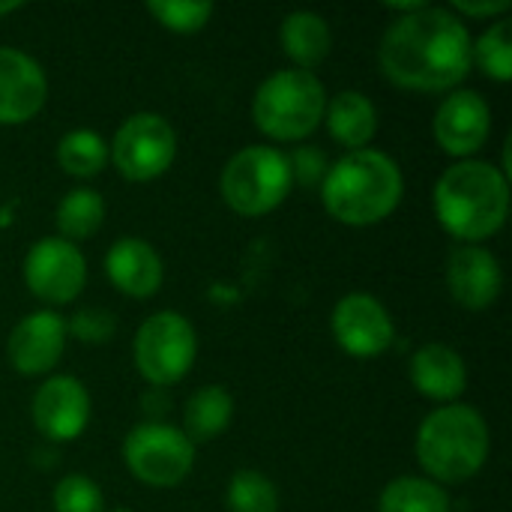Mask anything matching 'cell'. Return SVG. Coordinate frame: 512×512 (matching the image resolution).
I'll use <instances>...</instances> for the list:
<instances>
[{
  "label": "cell",
  "mask_w": 512,
  "mask_h": 512,
  "mask_svg": "<svg viewBox=\"0 0 512 512\" xmlns=\"http://www.w3.org/2000/svg\"><path fill=\"white\" fill-rule=\"evenodd\" d=\"M87 282V261L81 249L63 237H42L24 255V285L27 291L48 303H72Z\"/></svg>",
  "instance_id": "cell-10"
},
{
  "label": "cell",
  "mask_w": 512,
  "mask_h": 512,
  "mask_svg": "<svg viewBox=\"0 0 512 512\" xmlns=\"http://www.w3.org/2000/svg\"><path fill=\"white\" fill-rule=\"evenodd\" d=\"M48 96L42 66L21 48L0 45V126H21L33 120Z\"/></svg>",
  "instance_id": "cell-15"
},
{
  "label": "cell",
  "mask_w": 512,
  "mask_h": 512,
  "mask_svg": "<svg viewBox=\"0 0 512 512\" xmlns=\"http://www.w3.org/2000/svg\"><path fill=\"white\" fill-rule=\"evenodd\" d=\"M15 9H21L18 0H3V3H0V15H9V12H15Z\"/></svg>",
  "instance_id": "cell-32"
},
{
  "label": "cell",
  "mask_w": 512,
  "mask_h": 512,
  "mask_svg": "<svg viewBox=\"0 0 512 512\" xmlns=\"http://www.w3.org/2000/svg\"><path fill=\"white\" fill-rule=\"evenodd\" d=\"M432 135L447 156L471 159L492 135V108L477 90H453L435 111Z\"/></svg>",
  "instance_id": "cell-13"
},
{
  "label": "cell",
  "mask_w": 512,
  "mask_h": 512,
  "mask_svg": "<svg viewBox=\"0 0 512 512\" xmlns=\"http://www.w3.org/2000/svg\"><path fill=\"white\" fill-rule=\"evenodd\" d=\"M225 504L228 512H279V489L264 471L240 468L228 480Z\"/></svg>",
  "instance_id": "cell-25"
},
{
  "label": "cell",
  "mask_w": 512,
  "mask_h": 512,
  "mask_svg": "<svg viewBox=\"0 0 512 512\" xmlns=\"http://www.w3.org/2000/svg\"><path fill=\"white\" fill-rule=\"evenodd\" d=\"M330 327H333L336 345L357 360L381 357L396 339V324H393L387 306L378 297L360 294V291L345 294L333 306Z\"/></svg>",
  "instance_id": "cell-11"
},
{
  "label": "cell",
  "mask_w": 512,
  "mask_h": 512,
  "mask_svg": "<svg viewBox=\"0 0 512 512\" xmlns=\"http://www.w3.org/2000/svg\"><path fill=\"white\" fill-rule=\"evenodd\" d=\"M327 108L324 81L309 69H279L267 75L252 99L255 126L273 141H303L309 138Z\"/></svg>",
  "instance_id": "cell-5"
},
{
  "label": "cell",
  "mask_w": 512,
  "mask_h": 512,
  "mask_svg": "<svg viewBox=\"0 0 512 512\" xmlns=\"http://www.w3.org/2000/svg\"><path fill=\"white\" fill-rule=\"evenodd\" d=\"M471 63L498 84L512 81V24L507 18L495 21L477 42H471Z\"/></svg>",
  "instance_id": "cell-26"
},
{
  "label": "cell",
  "mask_w": 512,
  "mask_h": 512,
  "mask_svg": "<svg viewBox=\"0 0 512 512\" xmlns=\"http://www.w3.org/2000/svg\"><path fill=\"white\" fill-rule=\"evenodd\" d=\"M108 162V144L93 129H72L57 141V165L78 180L96 177Z\"/></svg>",
  "instance_id": "cell-24"
},
{
  "label": "cell",
  "mask_w": 512,
  "mask_h": 512,
  "mask_svg": "<svg viewBox=\"0 0 512 512\" xmlns=\"http://www.w3.org/2000/svg\"><path fill=\"white\" fill-rule=\"evenodd\" d=\"M105 273L120 294L135 297V300H147L162 288L165 264L147 240L120 237L105 252Z\"/></svg>",
  "instance_id": "cell-17"
},
{
  "label": "cell",
  "mask_w": 512,
  "mask_h": 512,
  "mask_svg": "<svg viewBox=\"0 0 512 512\" xmlns=\"http://www.w3.org/2000/svg\"><path fill=\"white\" fill-rule=\"evenodd\" d=\"M405 177L393 156L375 147L351 150L336 159L321 180V201L327 213L354 228L378 225L399 207Z\"/></svg>",
  "instance_id": "cell-3"
},
{
  "label": "cell",
  "mask_w": 512,
  "mask_h": 512,
  "mask_svg": "<svg viewBox=\"0 0 512 512\" xmlns=\"http://www.w3.org/2000/svg\"><path fill=\"white\" fill-rule=\"evenodd\" d=\"M378 512H450V498L426 477H396L384 486Z\"/></svg>",
  "instance_id": "cell-23"
},
{
  "label": "cell",
  "mask_w": 512,
  "mask_h": 512,
  "mask_svg": "<svg viewBox=\"0 0 512 512\" xmlns=\"http://www.w3.org/2000/svg\"><path fill=\"white\" fill-rule=\"evenodd\" d=\"M279 39H282V48L285 54L297 63V69H309L318 66L330 48H333V33H330V24L324 15L318 12H288L282 18V30H279Z\"/></svg>",
  "instance_id": "cell-20"
},
{
  "label": "cell",
  "mask_w": 512,
  "mask_h": 512,
  "mask_svg": "<svg viewBox=\"0 0 512 512\" xmlns=\"http://www.w3.org/2000/svg\"><path fill=\"white\" fill-rule=\"evenodd\" d=\"M324 123L333 141H339L342 147L351 150H363L369 147V141L378 132V111L375 102L360 93V90H342L333 99H327L324 108Z\"/></svg>",
  "instance_id": "cell-19"
},
{
  "label": "cell",
  "mask_w": 512,
  "mask_h": 512,
  "mask_svg": "<svg viewBox=\"0 0 512 512\" xmlns=\"http://www.w3.org/2000/svg\"><path fill=\"white\" fill-rule=\"evenodd\" d=\"M177 156V132L156 111L129 114L108 147V159L120 171V177L132 183H147L162 177Z\"/></svg>",
  "instance_id": "cell-9"
},
{
  "label": "cell",
  "mask_w": 512,
  "mask_h": 512,
  "mask_svg": "<svg viewBox=\"0 0 512 512\" xmlns=\"http://www.w3.org/2000/svg\"><path fill=\"white\" fill-rule=\"evenodd\" d=\"M123 465L129 474L153 489L180 486L195 468V444L183 429L147 420L123 438Z\"/></svg>",
  "instance_id": "cell-8"
},
{
  "label": "cell",
  "mask_w": 512,
  "mask_h": 512,
  "mask_svg": "<svg viewBox=\"0 0 512 512\" xmlns=\"http://www.w3.org/2000/svg\"><path fill=\"white\" fill-rule=\"evenodd\" d=\"M512 9L510 0H453V12H462L468 18H492L507 15Z\"/></svg>",
  "instance_id": "cell-31"
},
{
  "label": "cell",
  "mask_w": 512,
  "mask_h": 512,
  "mask_svg": "<svg viewBox=\"0 0 512 512\" xmlns=\"http://www.w3.org/2000/svg\"><path fill=\"white\" fill-rule=\"evenodd\" d=\"M378 63L381 72L405 90H456L474 66L471 33L453 9L426 3L390 21L378 45Z\"/></svg>",
  "instance_id": "cell-1"
},
{
  "label": "cell",
  "mask_w": 512,
  "mask_h": 512,
  "mask_svg": "<svg viewBox=\"0 0 512 512\" xmlns=\"http://www.w3.org/2000/svg\"><path fill=\"white\" fill-rule=\"evenodd\" d=\"M447 288L462 309L483 312L501 297V288H504L501 261L486 246L462 243L459 249L450 252Z\"/></svg>",
  "instance_id": "cell-16"
},
{
  "label": "cell",
  "mask_w": 512,
  "mask_h": 512,
  "mask_svg": "<svg viewBox=\"0 0 512 512\" xmlns=\"http://www.w3.org/2000/svg\"><path fill=\"white\" fill-rule=\"evenodd\" d=\"M432 207L450 237L480 246L507 222L510 180L492 162L462 159L438 177Z\"/></svg>",
  "instance_id": "cell-2"
},
{
  "label": "cell",
  "mask_w": 512,
  "mask_h": 512,
  "mask_svg": "<svg viewBox=\"0 0 512 512\" xmlns=\"http://www.w3.org/2000/svg\"><path fill=\"white\" fill-rule=\"evenodd\" d=\"M489 423L471 405L453 402L435 408L417 429V462L426 480L456 486L477 477L489 459Z\"/></svg>",
  "instance_id": "cell-4"
},
{
  "label": "cell",
  "mask_w": 512,
  "mask_h": 512,
  "mask_svg": "<svg viewBox=\"0 0 512 512\" xmlns=\"http://www.w3.org/2000/svg\"><path fill=\"white\" fill-rule=\"evenodd\" d=\"M111 512H135V510H126V507H117V510H111Z\"/></svg>",
  "instance_id": "cell-33"
},
{
  "label": "cell",
  "mask_w": 512,
  "mask_h": 512,
  "mask_svg": "<svg viewBox=\"0 0 512 512\" xmlns=\"http://www.w3.org/2000/svg\"><path fill=\"white\" fill-rule=\"evenodd\" d=\"M288 165H291V177L303 186H318L327 174V156L318 150V147H297L291 156H288Z\"/></svg>",
  "instance_id": "cell-30"
},
{
  "label": "cell",
  "mask_w": 512,
  "mask_h": 512,
  "mask_svg": "<svg viewBox=\"0 0 512 512\" xmlns=\"http://www.w3.org/2000/svg\"><path fill=\"white\" fill-rule=\"evenodd\" d=\"M291 186L294 177H291L288 153L270 144H252L237 150L219 177L222 201L237 216H249V219L276 210L288 198Z\"/></svg>",
  "instance_id": "cell-6"
},
{
  "label": "cell",
  "mask_w": 512,
  "mask_h": 512,
  "mask_svg": "<svg viewBox=\"0 0 512 512\" xmlns=\"http://www.w3.org/2000/svg\"><path fill=\"white\" fill-rule=\"evenodd\" d=\"M51 507L54 512H105V498H102V489L90 477L69 474L54 486Z\"/></svg>",
  "instance_id": "cell-28"
},
{
  "label": "cell",
  "mask_w": 512,
  "mask_h": 512,
  "mask_svg": "<svg viewBox=\"0 0 512 512\" xmlns=\"http://www.w3.org/2000/svg\"><path fill=\"white\" fill-rule=\"evenodd\" d=\"M135 366L153 387H171L189 375L198 357V336L180 312H156L135 333Z\"/></svg>",
  "instance_id": "cell-7"
},
{
  "label": "cell",
  "mask_w": 512,
  "mask_h": 512,
  "mask_svg": "<svg viewBox=\"0 0 512 512\" xmlns=\"http://www.w3.org/2000/svg\"><path fill=\"white\" fill-rule=\"evenodd\" d=\"M231 417H234L231 393L219 384H207L189 396L183 408V432L192 444H207L231 426Z\"/></svg>",
  "instance_id": "cell-21"
},
{
  "label": "cell",
  "mask_w": 512,
  "mask_h": 512,
  "mask_svg": "<svg viewBox=\"0 0 512 512\" xmlns=\"http://www.w3.org/2000/svg\"><path fill=\"white\" fill-rule=\"evenodd\" d=\"M102 222H105V198L90 186H78L66 192L54 210V225L60 237L75 246L78 240H90L102 228Z\"/></svg>",
  "instance_id": "cell-22"
},
{
  "label": "cell",
  "mask_w": 512,
  "mask_h": 512,
  "mask_svg": "<svg viewBox=\"0 0 512 512\" xmlns=\"http://www.w3.org/2000/svg\"><path fill=\"white\" fill-rule=\"evenodd\" d=\"M114 330H117V318L105 309H81L66 321V333L81 342H90V345L108 342L114 336Z\"/></svg>",
  "instance_id": "cell-29"
},
{
  "label": "cell",
  "mask_w": 512,
  "mask_h": 512,
  "mask_svg": "<svg viewBox=\"0 0 512 512\" xmlns=\"http://www.w3.org/2000/svg\"><path fill=\"white\" fill-rule=\"evenodd\" d=\"M30 417L48 441H75L90 420V393L75 375H51L36 387Z\"/></svg>",
  "instance_id": "cell-12"
},
{
  "label": "cell",
  "mask_w": 512,
  "mask_h": 512,
  "mask_svg": "<svg viewBox=\"0 0 512 512\" xmlns=\"http://www.w3.org/2000/svg\"><path fill=\"white\" fill-rule=\"evenodd\" d=\"M147 12L171 33H198L213 18L216 6L207 0H150Z\"/></svg>",
  "instance_id": "cell-27"
},
{
  "label": "cell",
  "mask_w": 512,
  "mask_h": 512,
  "mask_svg": "<svg viewBox=\"0 0 512 512\" xmlns=\"http://www.w3.org/2000/svg\"><path fill=\"white\" fill-rule=\"evenodd\" d=\"M66 339H69L66 318L51 309H39V312L24 315L15 324L6 354H9V363L15 372L30 375V378L48 375L60 363Z\"/></svg>",
  "instance_id": "cell-14"
},
{
  "label": "cell",
  "mask_w": 512,
  "mask_h": 512,
  "mask_svg": "<svg viewBox=\"0 0 512 512\" xmlns=\"http://www.w3.org/2000/svg\"><path fill=\"white\" fill-rule=\"evenodd\" d=\"M408 375L420 396H426L432 402H444V405H453L468 387V366H465L462 354L441 342L423 345L411 357Z\"/></svg>",
  "instance_id": "cell-18"
}]
</instances>
